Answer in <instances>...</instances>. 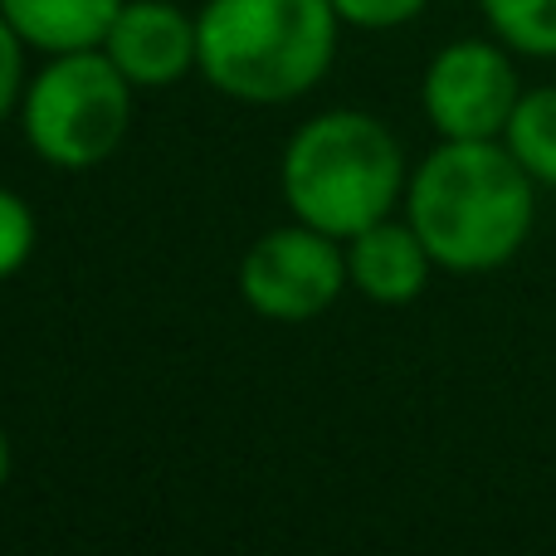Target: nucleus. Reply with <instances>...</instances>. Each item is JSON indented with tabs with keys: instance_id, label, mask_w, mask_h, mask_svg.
I'll return each mask as SVG.
<instances>
[{
	"instance_id": "9b49d317",
	"label": "nucleus",
	"mask_w": 556,
	"mask_h": 556,
	"mask_svg": "<svg viewBox=\"0 0 556 556\" xmlns=\"http://www.w3.org/2000/svg\"><path fill=\"white\" fill-rule=\"evenodd\" d=\"M493 39L528 59H556V0H479Z\"/></svg>"
},
{
	"instance_id": "6e6552de",
	"label": "nucleus",
	"mask_w": 556,
	"mask_h": 556,
	"mask_svg": "<svg viewBox=\"0 0 556 556\" xmlns=\"http://www.w3.org/2000/svg\"><path fill=\"white\" fill-rule=\"evenodd\" d=\"M430 250L415 235L410 220H376L362 235L346 240V283L366 298V303L381 307H405L425 293L430 283Z\"/></svg>"
},
{
	"instance_id": "1a4fd4ad",
	"label": "nucleus",
	"mask_w": 556,
	"mask_h": 556,
	"mask_svg": "<svg viewBox=\"0 0 556 556\" xmlns=\"http://www.w3.org/2000/svg\"><path fill=\"white\" fill-rule=\"evenodd\" d=\"M123 0H0V15L39 54L103 49Z\"/></svg>"
},
{
	"instance_id": "f257e3e1",
	"label": "nucleus",
	"mask_w": 556,
	"mask_h": 556,
	"mask_svg": "<svg viewBox=\"0 0 556 556\" xmlns=\"http://www.w3.org/2000/svg\"><path fill=\"white\" fill-rule=\"evenodd\" d=\"M405 220L425 240L434 269L493 274L518 260L538 225V181L503 147V137H440L405 186Z\"/></svg>"
},
{
	"instance_id": "4468645a",
	"label": "nucleus",
	"mask_w": 556,
	"mask_h": 556,
	"mask_svg": "<svg viewBox=\"0 0 556 556\" xmlns=\"http://www.w3.org/2000/svg\"><path fill=\"white\" fill-rule=\"evenodd\" d=\"M25 49L29 45L15 35V25L0 15V123H5L20 108V98H25Z\"/></svg>"
},
{
	"instance_id": "39448f33",
	"label": "nucleus",
	"mask_w": 556,
	"mask_h": 556,
	"mask_svg": "<svg viewBox=\"0 0 556 556\" xmlns=\"http://www.w3.org/2000/svg\"><path fill=\"white\" fill-rule=\"evenodd\" d=\"M346 283V250L342 240L293 220L254 240L240 264V293L269 323H313L342 298Z\"/></svg>"
},
{
	"instance_id": "f8f14e48",
	"label": "nucleus",
	"mask_w": 556,
	"mask_h": 556,
	"mask_svg": "<svg viewBox=\"0 0 556 556\" xmlns=\"http://www.w3.org/2000/svg\"><path fill=\"white\" fill-rule=\"evenodd\" d=\"M29 254H35V211L25 205V195L0 186V278L25 269Z\"/></svg>"
},
{
	"instance_id": "0eeeda50",
	"label": "nucleus",
	"mask_w": 556,
	"mask_h": 556,
	"mask_svg": "<svg viewBox=\"0 0 556 556\" xmlns=\"http://www.w3.org/2000/svg\"><path fill=\"white\" fill-rule=\"evenodd\" d=\"M103 54L123 68L132 88H172L201 64L195 15H186L172 0H123Z\"/></svg>"
},
{
	"instance_id": "20e7f679",
	"label": "nucleus",
	"mask_w": 556,
	"mask_h": 556,
	"mask_svg": "<svg viewBox=\"0 0 556 556\" xmlns=\"http://www.w3.org/2000/svg\"><path fill=\"white\" fill-rule=\"evenodd\" d=\"M132 93L137 88L103 49L49 54L20 98L29 152L59 172H88L108 162L132 123Z\"/></svg>"
},
{
	"instance_id": "423d86ee",
	"label": "nucleus",
	"mask_w": 556,
	"mask_h": 556,
	"mask_svg": "<svg viewBox=\"0 0 556 556\" xmlns=\"http://www.w3.org/2000/svg\"><path fill=\"white\" fill-rule=\"evenodd\" d=\"M518 98V64H513V49L503 39H454L430 59L420 84L425 117L450 142L503 137Z\"/></svg>"
},
{
	"instance_id": "2eb2a0df",
	"label": "nucleus",
	"mask_w": 556,
	"mask_h": 556,
	"mask_svg": "<svg viewBox=\"0 0 556 556\" xmlns=\"http://www.w3.org/2000/svg\"><path fill=\"white\" fill-rule=\"evenodd\" d=\"M5 479H10V440L0 430V489H5Z\"/></svg>"
},
{
	"instance_id": "9d476101",
	"label": "nucleus",
	"mask_w": 556,
	"mask_h": 556,
	"mask_svg": "<svg viewBox=\"0 0 556 556\" xmlns=\"http://www.w3.org/2000/svg\"><path fill=\"white\" fill-rule=\"evenodd\" d=\"M503 147L538 186H556V88H528L503 127Z\"/></svg>"
},
{
	"instance_id": "ddd939ff",
	"label": "nucleus",
	"mask_w": 556,
	"mask_h": 556,
	"mask_svg": "<svg viewBox=\"0 0 556 556\" xmlns=\"http://www.w3.org/2000/svg\"><path fill=\"white\" fill-rule=\"evenodd\" d=\"M430 0H332L337 20L352 29H395V25H410Z\"/></svg>"
},
{
	"instance_id": "f03ea898",
	"label": "nucleus",
	"mask_w": 556,
	"mask_h": 556,
	"mask_svg": "<svg viewBox=\"0 0 556 556\" xmlns=\"http://www.w3.org/2000/svg\"><path fill=\"white\" fill-rule=\"evenodd\" d=\"M337 29L332 0H205L195 15V68L235 103L278 108L327 78Z\"/></svg>"
},
{
	"instance_id": "7ed1b4c3",
	"label": "nucleus",
	"mask_w": 556,
	"mask_h": 556,
	"mask_svg": "<svg viewBox=\"0 0 556 556\" xmlns=\"http://www.w3.org/2000/svg\"><path fill=\"white\" fill-rule=\"evenodd\" d=\"M278 186L293 220L346 244L405 201L410 176L401 142L381 117L332 108L288 137Z\"/></svg>"
}]
</instances>
